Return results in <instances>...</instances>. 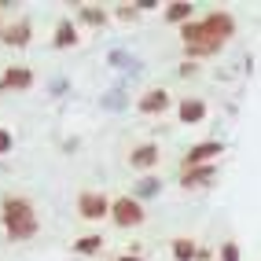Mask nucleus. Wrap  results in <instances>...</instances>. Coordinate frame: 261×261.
<instances>
[{"instance_id":"f257e3e1","label":"nucleus","mask_w":261,"mask_h":261,"mask_svg":"<svg viewBox=\"0 0 261 261\" xmlns=\"http://www.w3.org/2000/svg\"><path fill=\"white\" fill-rule=\"evenodd\" d=\"M0 214H4V232L11 243H19V239H33L41 228V221H37V210H33V202L22 199V195H8L4 202H0Z\"/></svg>"},{"instance_id":"f03ea898","label":"nucleus","mask_w":261,"mask_h":261,"mask_svg":"<svg viewBox=\"0 0 261 261\" xmlns=\"http://www.w3.org/2000/svg\"><path fill=\"white\" fill-rule=\"evenodd\" d=\"M144 206H140V199L136 195H118V199H111V221L118 224V228H140L144 224Z\"/></svg>"},{"instance_id":"7ed1b4c3","label":"nucleus","mask_w":261,"mask_h":261,"mask_svg":"<svg viewBox=\"0 0 261 261\" xmlns=\"http://www.w3.org/2000/svg\"><path fill=\"white\" fill-rule=\"evenodd\" d=\"M77 214L85 221H103V217H111V199L103 195V191H81L77 195Z\"/></svg>"},{"instance_id":"20e7f679","label":"nucleus","mask_w":261,"mask_h":261,"mask_svg":"<svg viewBox=\"0 0 261 261\" xmlns=\"http://www.w3.org/2000/svg\"><path fill=\"white\" fill-rule=\"evenodd\" d=\"M221 151H224V144H221V140H202V144H195V147H191V151L184 154L180 173H184V169H195V166H210Z\"/></svg>"},{"instance_id":"39448f33","label":"nucleus","mask_w":261,"mask_h":261,"mask_svg":"<svg viewBox=\"0 0 261 261\" xmlns=\"http://www.w3.org/2000/svg\"><path fill=\"white\" fill-rule=\"evenodd\" d=\"M202 30H206V37H210V41H221V44H224V41L236 33V19H232L228 11H210V15L202 19Z\"/></svg>"},{"instance_id":"423d86ee","label":"nucleus","mask_w":261,"mask_h":261,"mask_svg":"<svg viewBox=\"0 0 261 261\" xmlns=\"http://www.w3.org/2000/svg\"><path fill=\"white\" fill-rule=\"evenodd\" d=\"M33 85V70L30 66H8L4 74H0V96L8 89H30Z\"/></svg>"},{"instance_id":"0eeeda50","label":"nucleus","mask_w":261,"mask_h":261,"mask_svg":"<svg viewBox=\"0 0 261 261\" xmlns=\"http://www.w3.org/2000/svg\"><path fill=\"white\" fill-rule=\"evenodd\" d=\"M30 37H33V26H30V19H19V22H11V26H4V30H0V41H4V44H11V48H26V44H30Z\"/></svg>"},{"instance_id":"6e6552de","label":"nucleus","mask_w":261,"mask_h":261,"mask_svg":"<svg viewBox=\"0 0 261 261\" xmlns=\"http://www.w3.org/2000/svg\"><path fill=\"white\" fill-rule=\"evenodd\" d=\"M129 166L133 169H154L159 166V144H140L129 151Z\"/></svg>"},{"instance_id":"1a4fd4ad","label":"nucleus","mask_w":261,"mask_h":261,"mask_svg":"<svg viewBox=\"0 0 261 261\" xmlns=\"http://www.w3.org/2000/svg\"><path fill=\"white\" fill-rule=\"evenodd\" d=\"M169 103H173V99H169L166 89H151V92L140 96V103H136V107H140V114H162Z\"/></svg>"},{"instance_id":"9d476101","label":"nucleus","mask_w":261,"mask_h":261,"mask_svg":"<svg viewBox=\"0 0 261 261\" xmlns=\"http://www.w3.org/2000/svg\"><path fill=\"white\" fill-rule=\"evenodd\" d=\"M217 177V166L210 162V166H195V169H184L180 173V184L184 188H206V184H210Z\"/></svg>"},{"instance_id":"9b49d317","label":"nucleus","mask_w":261,"mask_h":261,"mask_svg":"<svg viewBox=\"0 0 261 261\" xmlns=\"http://www.w3.org/2000/svg\"><path fill=\"white\" fill-rule=\"evenodd\" d=\"M177 114H180L184 125H199V121L206 118V103H202V99H180Z\"/></svg>"},{"instance_id":"f8f14e48","label":"nucleus","mask_w":261,"mask_h":261,"mask_svg":"<svg viewBox=\"0 0 261 261\" xmlns=\"http://www.w3.org/2000/svg\"><path fill=\"white\" fill-rule=\"evenodd\" d=\"M51 44H56V48H74V44H77V26H74L70 19H59V26H56V37H51Z\"/></svg>"},{"instance_id":"ddd939ff","label":"nucleus","mask_w":261,"mask_h":261,"mask_svg":"<svg viewBox=\"0 0 261 261\" xmlns=\"http://www.w3.org/2000/svg\"><path fill=\"white\" fill-rule=\"evenodd\" d=\"M191 11H195V8H191L188 0H173V4L166 8V19L177 22V26H184V22H191Z\"/></svg>"},{"instance_id":"4468645a","label":"nucleus","mask_w":261,"mask_h":261,"mask_svg":"<svg viewBox=\"0 0 261 261\" xmlns=\"http://www.w3.org/2000/svg\"><path fill=\"white\" fill-rule=\"evenodd\" d=\"M173 257L177 261H195L199 257V247H195V239H173Z\"/></svg>"},{"instance_id":"2eb2a0df","label":"nucleus","mask_w":261,"mask_h":261,"mask_svg":"<svg viewBox=\"0 0 261 261\" xmlns=\"http://www.w3.org/2000/svg\"><path fill=\"white\" fill-rule=\"evenodd\" d=\"M74 250H77V254H85V257L99 254V250H103V236H81V239L74 243Z\"/></svg>"},{"instance_id":"dca6fc26","label":"nucleus","mask_w":261,"mask_h":261,"mask_svg":"<svg viewBox=\"0 0 261 261\" xmlns=\"http://www.w3.org/2000/svg\"><path fill=\"white\" fill-rule=\"evenodd\" d=\"M159 188H162V180H154V177H144L140 184H136V199H147V195H154Z\"/></svg>"},{"instance_id":"f3484780","label":"nucleus","mask_w":261,"mask_h":261,"mask_svg":"<svg viewBox=\"0 0 261 261\" xmlns=\"http://www.w3.org/2000/svg\"><path fill=\"white\" fill-rule=\"evenodd\" d=\"M81 19L89 26H103L107 22V11H96V8H81Z\"/></svg>"},{"instance_id":"a211bd4d","label":"nucleus","mask_w":261,"mask_h":261,"mask_svg":"<svg viewBox=\"0 0 261 261\" xmlns=\"http://www.w3.org/2000/svg\"><path fill=\"white\" fill-rule=\"evenodd\" d=\"M221 261H239V243L224 239V243H221Z\"/></svg>"},{"instance_id":"6ab92c4d","label":"nucleus","mask_w":261,"mask_h":261,"mask_svg":"<svg viewBox=\"0 0 261 261\" xmlns=\"http://www.w3.org/2000/svg\"><path fill=\"white\" fill-rule=\"evenodd\" d=\"M136 15H140V11H136V4H121V8H118V19H125V22H133Z\"/></svg>"},{"instance_id":"aec40b11","label":"nucleus","mask_w":261,"mask_h":261,"mask_svg":"<svg viewBox=\"0 0 261 261\" xmlns=\"http://www.w3.org/2000/svg\"><path fill=\"white\" fill-rule=\"evenodd\" d=\"M8 151H11V133L0 129V154H8Z\"/></svg>"},{"instance_id":"412c9836","label":"nucleus","mask_w":261,"mask_h":261,"mask_svg":"<svg viewBox=\"0 0 261 261\" xmlns=\"http://www.w3.org/2000/svg\"><path fill=\"white\" fill-rule=\"evenodd\" d=\"M114 261H144V257H136V254H118Z\"/></svg>"}]
</instances>
